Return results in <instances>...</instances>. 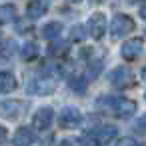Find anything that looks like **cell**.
Here are the masks:
<instances>
[{
    "instance_id": "8992f818",
    "label": "cell",
    "mask_w": 146,
    "mask_h": 146,
    "mask_svg": "<svg viewBox=\"0 0 146 146\" xmlns=\"http://www.w3.org/2000/svg\"><path fill=\"white\" fill-rule=\"evenodd\" d=\"M142 50H144V40H142V38H130V40H126V42L122 44L120 54H122L124 60L132 62V60H136V58L142 54Z\"/></svg>"
},
{
    "instance_id": "30bf717a",
    "label": "cell",
    "mask_w": 146,
    "mask_h": 146,
    "mask_svg": "<svg viewBox=\"0 0 146 146\" xmlns=\"http://www.w3.org/2000/svg\"><path fill=\"white\" fill-rule=\"evenodd\" d=\"M90 132H92V136L96 138V142H98V144H106V142L114 140V136H116V128H114V126H110V124L98 126V128H94V130H90Z\"/></svg>"
},
{
    "instance_id": "5b68a950",
    "label": "cell",
    "mask_w": 146,
    "mask_h": 146,
    "mask_svg": "<svg viewBox=\"0 0 146 146\" xmlns=\"http://www.w3.org/2000/svg\"><path fill=\"white\" fill-rule=\"evenodd\" d=\"M80 122H82V112L76 106H66L58 114V124L62 128H76Z\"/></svg>"
},
{
    "instance_id": "7c38bea8",
    "label": "cell",
    "mask_w": 146,
    "mask_h": 146,
    "mask_svg": "<svg viewBox=\"0 0 146 146\" xmlns=\"http://www.w3.org/2000/svg\"><path fill=\"white\" fill-rule=\"evenodd\" d=\"M14 146H30L34 142V130L28 128V126H20L16 132H14Z\"/></svg>"
},
{
    "instance_id": "484cf974",
    "label": "cell",
    "mask_w": 146,
    "mask_h": 146,
    "mask_svg": "<svg viewBox=\"0 0 146 146\" xmlns=\"http://www.w3.org/2000/svg\"><path fill=\"white\" fill-rule=\"evenodd\" d=\"M68 2H80V0H68Z\"/></svg>"
},
{
    "instance_id": "cb8c5ba5",
    "label": "cell",
    "mask_w": 146,
    "mask_h": 146,
    "mask_svg": "<svg viewBox=\"0 0 146 146\" xmlns=\"http://www.w3.org/2000/svg\"><path fill=\"white\" fill-rule=\"evenodd\" d=\"M60 146H76V140L66 138V140H62V142H60Z\"/></svg>"
},
{
    "instance_id": "ffe728a7",
    "label": "cell",
    "mask_w": 146,
    "mask_h": 146,
    "mask_svg": "<svg viewBox=\"0 0 146 146\" xmlns=\"http://www.w3.org/2000/svg\"><path fill=\"white\" fill-rule=\"evenodd\" d=\"M116 146H138V142H136L132 136H124V138L116 140Z\"/></svg>"
},
{
    "instance_id": "9a60e30c",
    "label": "cell",
    "mask_w": 146,
    "mask_h": 146,
    "mask_svg": "<svg viewBox=\"0 0 146 146\" xmlns=\"http://www.w3.org/2000/svg\"><path fill=\"white\" fill-rule=\"evenodd\" d=\"M16 18V8L12 4H2L0 6V24H10Z\"/></svg>"
},
{
    "instance_id": "52a82bcc",
    "label": "cell",
    "mask_w": 146,
    "mask_h": 146,
    "mask_svg": "<svg viewBox=\"0 0 146 146\" xmlns=\"http://www.w3.org/2000/svg\"><path fill=\"white\" fill-rule=\"evenodd\" d=\"M106 28H108V24H106V16L102 12H96V14L90 16V20H88V34L94 40H100L106 34Z\"/></svg>"
},
{
    "instance_id": "6da1fadb",
    "label": "cell",
    "mask_w": 146,
    "mask_h": 146,
    "mask_svg": "<svg viewBox=\"0 0 146 146\" xmlns=\"http://www.w3.org/2000/svg\"><path fill=\"white\" fill-rule=\"evenodd\" d=\"M104 104L110 106L112 114L118 116V118H128L136 112V102L134 100H128V98H110V96H104L102 98Z\"/></svg>"
},
{
    "instance_id": "4fadbf2b",
    "label": "cell",
    "mask_w": 146,
    "mask_h": 146,
    "mask_svg": "<svg viewBox=\"0 0 146 146\" xmlns=\"http://www.w3.org/2000/svg\"><path fill=\"white\" fill-rule=\"evenodd\" d=\"M16 88V76L12 72H0V94H8Z\"/></svg>"
},
{
    "instance_id": "44dd1931",
    "label": "cell",
    "mask_w": 146,
    "mask_h": 146,
    "mask_svg": "<svg viewBox=\"0 0 146 146\" xmlns=\"http://www.w3.org/2000/svg\"><path fill=\"white\" fill-rule=\"evenodd\" d=\"M98 70H102V64H100V62H92V64H90V68H88L90 78H96V76H98Z\"/></svg>"
},
{
    "instance_id": "9c48e42d",
    "label": "cell",
    "mask_w": 146,
    "mask_h": 146,
    "mask_svg": "<svg viewBox=\"0 0 146 146\" xmlns=\"http://www.w3.org/2000/svg\"><path fill=\"white\" fill-rule=\"evenodd\" d=\"M26 108L24 102H18V100H6V102H0V116L4 118H18L22 116V110Z\"/></svg>"
},
{
    "instance_id": "8fae6325",
    "label": "cell",
    "mask_w": 146,
    "mask_h": 146,
    "mask_svg": "<svg viewBox=\"0 0 146 146\" xmlns=\"http://www.w3.org/2000/svg\"><path fill=\"white\" fill-rule=\"evenodd\" d=\"M46 12H48V2H44V0H30L26 6V16L32 20L42 18Z\"/></svg>"
},
{
    "instance_id": "7a4b0ae2",
    "label": "cell",
    "mask_w": 146,
    "mask_h": 146,
    "mask_svg": "<svg viewBox=\"0 0 146 146\" xmlns=\"http://www.w3.org/2000/svg\"><path fill=\"white\" fill-rule=\"evenodd\" d=\"M134 30V20L128 16V14H116L112 18V24H110V32L114 38H122L126 34H130Z\"/></svg>"
},
{
    "instance_id": "d6986e66",
    "label": "cell",
    "mask_w": 146,
    "mask_h": 146,
    "mask_svg": "<svg viewBox=\"0 0 146 146\" xmlns=\"http://www.w3.org/2000/svg\"><path fill=\"white\" fill-rule=\"evenodd\" d=\"M80 142H82V146H100V144L96 142V138L92 136V132H86V134L82 136V140H80Z\"/></svg>"
},
{
    "instance_id": "603a6c76",
    "label": "cell",
    "mask_w": 146,
    "mask_h": 146,
    "mask_svg": "<svg viewBox=\"0 0 146 146\" xmlns=\"http://www.w3.org/2000/svg\"><path fill=\"white\" fill-rule=\"evenodd\" d=\"M6 136H8V132H6V128H4V126H0V144H2V142L6 140Z\"/></svg>"
},
{
    "instance_id": "2e32d148",
    "label": "cell",
    "mask_w": 146,
    "mask_h": 146,
    "mask_svg": "<svg viewBox=\"0 0 146 146\" xmlns=\"http://www.w3.org/2000/svg\"><path fill=\"white\" fill-rule=\"evenodd\" d=\"M20 56H22L24 60H34V58L38 56V46H36V42H26V44L20 48Z\"/></svg>"
},
{
    "instance_id": "3957f363",
    "label": "cell",
    "mask_w": 146,
    "mask_h": 146,
    "mask_svg": "<svg viewBox=\"0 0 146 146\" xmlns=\"http://www.w3.org/2000/svg\"><path fill=\"white\" fill-rule=\"evenodd\" d=\"M54 88H56L54 78H34L32 82H28L26 92L32 94V96H34V94H36V96H48V94L54 92Z\"/></svg>"
},
{
    "instance_id": "ac0fdd59",
    "label": "cell",
    "mask_w": 146,
    "mask_h": 146,
    "mask_svg": "<svg viewBox=\"0 0 146 146\" xmlns=\"http://www.w3.org/2000/svg\"><path fill=\"white\" fill-rule=\"evenodd\" d=\"M84 36H86L84 26L76 24V26H72V28H70V40H72V42H80V40H84Z\"/></svg>"
},
{
    "instance_id": "d4e9b609",
    "label": "cell",
    "mask_w": 146,
    "mask_h": 146,
    "mask_svg": "<svg viewBox=\"0 0 146 146\" xmlns=\"http://www.w3.org/2000/svg\"><path fill=\"white\" fill-rule=\"evenodd\" d=\"M128 2H130V4H134V2H138V0H128Z\"/></svg>"
},
{
    "instance_id": "7402d4cb",
    "label": "cell",
    "mask_w": 146,
    "mask_h": 146,
    "mask_svg": "<svg viewBox=\"0 0 146 146\" xmlns=\"http://www.w3.org/2000/svg\"><path fill=\"white\" fill-rule=\"evenodd\" d=\"M64 48H68V44H50V54H62Z\"/></svg>"
},
{
    "instance_id": "5bb4252c",
    "label": "cell",
    "mask_w": 146,
    "mask_h": 146,
    "mask_svg": "<svg viewBox=\"0 0 146 146\" xmlns=\"http://www.w3.org/2000/svg\"><path fill=\"white\" fill-rule=\"evenodd\" d=\"M62 30H64L62 22H48V24L42 28V36H44L46 40H56V38L62 34Z\"/></svg>"
},
{
    "instance_id": "ba28073f",
    "label": "cell",
    "mask_w": 146,
    "mask_h": 146,
    "mask_svg": "<svg viewBox=\"0 0 146 146\" xmlns=\"http://www.w3.org/2000/svg\"><path fill=\"white\" fill-rule=\"evenodd\" d=\"M52 120H54V110L50 106H42L36 110V114L32 118V128L34 130H48Z\"/></svg>"
},
{
    "instance_id": "277c9868",
    "label": "cell",
    "mask_w": 146,
    "mask_h": 146,
    "mask_svg": "<svg viewBox=\"0 0 146 146\" xmlns=\"http://www.w3.org/2000/svg\"><path fill=\"white\" fill-rule=\"evenodd\" d=\"M110 84H112L114 88H120V90L130 88V86L134 84V74L130 72V68L120 66V68H116V70L110 72Z\"/></svg>"
},
{
    "instance_id": "e0dca14e",
    "label": "cell",
    "mask_w": 146,
    "mask_h": 146,
    "mask_svg": "<svg viewBox=\"0 0 146 146\" xmlns=\"http://www.w3.org/2000/svg\"><path fill=\"white\" fill-rule=\"evenodd\" d=\"M68 86L72 88V90H76V92H86V82H84V78L82 76H72L70 80H68Z\"/></svg>"
}]
</instances>
